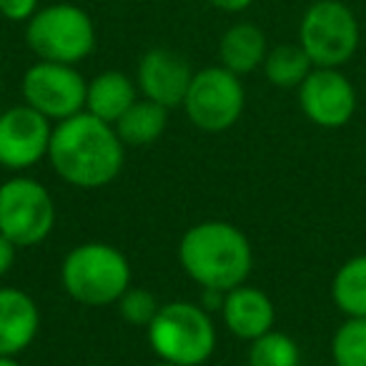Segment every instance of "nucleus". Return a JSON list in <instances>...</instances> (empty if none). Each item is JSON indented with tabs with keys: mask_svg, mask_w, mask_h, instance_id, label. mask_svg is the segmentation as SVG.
<instances>
[{
	"mask_svg": "<svg viewBox=\"0 0 366 366\" xmlns=\"http://www.w3.org/2000/svg\"><path fill=\"white\" fill-rule=\"evenodd\" d=\"M48 161L68 186L93 191L118 178L126 146L111 123L83 111L53 126Z\"/></svg>",
	"mask_w": 366,
	"mask_h": 366,
	"instance_id": "obj_1",
	"label": "nucleus"
},
{
	"mask_svg": "<svg viewBox=\"0 0 366 366\" xmlns=\"http://www.w3.org/2000/svg\"><path fill=\"white\" fill-rule=\"evenodd\" d=\"M178 261L201 289L231 291L246 284L254 266L251 241L229 221H201L181 236Z\"/></svg>",
	"mask_w": 366,
	"mask_h": 366,
	"instance_id": "obj_2",
	"label": "nucleus"
},
{
	"mask_svg": "<svg viewBox=\"0 0 366 366\" xmlns=\"http://www.w3.org/2000/svg\"><path fill=\"white\" fill-rule=\"evenodd\" d=\"M148 346L158 361L178 366H201L216 351V324L211 314L196 301L161 304L146 329Z\"/></svg>",
	"mask_w": 366,
	"mask_h": 366,
	"instance_id": "obj_3",
	"label": "nucleus"
},
{
	"mask_svg": "<svg viewBox=\"0 0 366 366\" xmlns=\"http://www.w3.org/2000/svg\"><path fill=\"white\" fill-rule=\"evenodd\" d=\"M61 284L83 306L118 304L131 286V264L121 249L103 241L73 246L61 266Z\"/></svg>",
	"mask_w": 366,
	"mask_h": 366,
	"instance_id": "obj_4",
	"label": "nucleus"
},
{
	"mask_svg": "<svg viewBox=\"0 0 366 366\" xmlns=\"http://www.w3.org/2000/svg\"><path fill=\"white\" fill-rule=\"evenodd\" d=\"M26 43L38 61L78 66L96 48V26L83 8L56 3L38 8L26 23Z\"/></svg>",
	"mask_w": 366,
	"mask_h": 366,
	"instance_id": "obj_5",
	"label": "nucleus"
},
{
	"mask_svg": "<svg viewBox=\"0 0 366 366\" xmlns=\"http://www.w3.org/2000/svg\"><path fill=\"white\" fill-rule=\"evenodd\" d=\"M359 41V21L341 0H316L301 16L299 46L314 68H341L354 58Z\"/></svg>",
	"mask_w": 366,
	"mask_h": 366,
	"instance_id": "obj_6",
	"label": "nucleus"
},
{
	"mask_svg": "<svg viewBox=\"0 0 366 366\" xmlns=\"http://www.w3.org/2000/svg\"><path fill=\"white\" fill-rule=\"evenodd\" d=\"M56 204L51 191L31 176H13L0 183V234L18 249H33L51 236Z\"/></svg>",
	"mask_w": 366,
	"mask_h": 366,
	"instance_id": "obj_7",
	"label": "nucleus"
},
{
	"mask_svg": "<svg viewBox=\"0 0 366 366\" xmlns=\"http://www.w3.org/2000/svg\"><path fill=\"white\" fill-rule=\"evenodd\" d=\"M246 106V91L241 76L224 66H209L194 73L183 111L199 131L224 133L239 123Z\"/></svg>",
	"mask_w": 366,
	"mask_h": 366,
	"instance_id": "obj_8",
	"label": "nucleus"
},
{
	"mask_svg": "<svg viewBox=\"0 0 366 366\" xmlns=\"http://www.w3.org/2000/svg\"><path fill=\"white\" fill-rule=\"evenodd\" d=\"M23 101L48 121H66L86 111L88 81L78 73L76 66L66 63L38 61L23 76Z\"/></svg>",
	"mask_w": 366,
	"mask_h": 366,
	"instance_id": "obj_9",
	"label": "nucleus"
},
{
	"mask_svg": "<svg viewBox=\"0 0 366 366\" xmlns=\"http://www.w3.org/2000/svg\"><path fill=\"white\" fill-rule=\"evenodd\" d=\"M53 126L28 103L0 113V166L26 171L48 158Z\"/></svg>",
	"mask_w": 366,
	"mask_h": 366,
	"instance_id": "obj_10",
	"label": "nucleus"
},
{
	"mask_svg": "<svg viewBox=\"0 0 366 366\" xmlns=\"http://www.w3.org/2000/svg\"><path fill=\"white\" fill-rule=\"evenodd\" d=\"M301 113L319 128H344L356 113V88L339 68H314L299 88Z\"/></svg>",
	"mask_w": 366,
	"mask_h": 366,
	"instance_id": "obj_11",
	"label": "nucleus"
},
{
	"mask_svg": "<svg viewBox=\"0 0 366 366\" xmlns=\"http://www.w3.org/2000/svg\"><path fill=\"white\" fill-rule=\"evenodd\" d=\"M194 68L171 48H151L138 61L136 86L143 98L161 103L163 108L183 106V98L194 81Z\"/></svg>",
	"mask_w": 366,
	"mask_h": 366,
	"instance_id": "obj_12",
	"label": "nucleus"
},
{
	"mask_svg": "<svg viewBox=\"0 0 366 366\" xmlns=\"http://www.w3.org/2000/svg\"><path fill=\"white\" fill-rule=\"evenodd\" d=\"M221 319H224V326L236 339L254 341L274 329L276 306L266 291L241 284L236 289L226 291L224 306H221Z\"/></svg>",
	"mask_w": 366,
	"mask_h": 366,
	"instance_id": "obj_13",
	"label": "nucleus"
},
{
	"mask_svg": "<svg viewBox=\"0 0 366 366\" xmlns=\"http://www.w3.org/2000/svg\"><path fill=\"white\" fill-rule=\"evenodd\" d=\"M41 331V309L23 289H0V356H18Z\"/></svg>",
	"mask_w": 366,
	"mask_h": 366,
	"instance_id": "obj_14",
	"label": "nucleus"
},
{
	"mask_svg": "<svg viewBox=\"0 0 366 366\" xmlns=\"http://www.w3.org/2000/svg\"><path fill=\"white\" fill-rule=\"evenodd\" d=\"M138 101V86L121 71H103L88 81L86 111L116 126V121Z\"/></svg>",
	"mask_w": 366,
	"mask_h": 366,
	"instance_id": "obj_15",
	"label": "nucleus"
},
{
	"mask_svg": "<svg viewBox=\"0 0 366 366\" xmlns=\"http://www.w3.org/2000/svg\"><path fill=\"white\" fill-rule=\"evenodd\" d=\"M269 43L259 26L254 23H236L224 33L219 43L221 66L229 68L236 76H249L256 68L264 66Z\"/></svg>",
	"mask_w": 366,
	"mask_h": 366,
	"instance_id": "obj_16",
	"label": "nucleus"
},
{
	"mask_svg": "<svg viewBox=\"0 0 366 366\" xmlns=\"http://www.w3.org/2000/svg\"><path fill=\"white\" fill-rule=\"evenodd\" d=\"M168 126V108H163L161 103H153L148 98H138L126 113L116 121V133L123 141V146L141 148L151 146L153 141L166 133Z\"/></svg>",
	"mask_w": 366,
	"mask_h": 366,
	"instance_id": "obj_17",
	"label": "nucleus"
},
{
	"mask_svg": "<svg viewBox=\"0 0 366 366\" xmlns=\"http://www.w3.org/2000/svg\"><path fill=\"white\" fill-rule=\"evenodd\" d=\"M331 301L344 316H366V254L351 256L336 269Z\"/></svg>",
	"mask_w": 366,
	"mask_h": 366,
	"instance_id": "obj_18",
	"label": "nucleus"
},
{
	"mask_svg": "<svg viewBox=\"0 0 366 366\" xmlns=\"http://www.w3.org/2000/svg\"><path fill=\"white\" fill-rule=\"evenodd\" d=\"M261 68H264V76L271 86L299 88L306 81V76L314 71V63L299 43H281L276 48H269Z\"/></svg>",
	"mask_w": 366,
	"mask_h": 366,
	"instance_id": "obj_19",
	"label": "nucleus"
},
{
	"mask_svg": "<svg viewBox=\"0 0 366 366\" xmlns=\"http://www.w3.org/2000/svg\"><path fill=\"white\" fill-rule=\"evenodd\" d=\"M249 366H299L301 349L289 334L271 329L269 334L249 341Z\"/></svg>",
	"mask_w": 366,
	"mask_h": 366,
	"instance_id": "obj_20",
	"label": "nucleus"
},
{
	"mask_svg": "<svg viewBox=\"0 0 366 366\" xmlns=\"http://www.w3.org/2000/svg\"><path fill=\"white\" fill-rule=\"evenodd\" d=\"M334 366H366V316H346L331 336Z\"/></svg>",
	"mask_w": 366,
	"mask_h": 366,
	"instance_id": "obj_21",
	"label": "nucleus"
},
{
	"mask_svg": "<svg viewBox=\"0 0 366 366\" xmlns=\"http://www.w3.org/2000/svg\"><path fill=\"white\" fill-rule=\"evenodd\" d=\"M158 309H161L158 299L148 289H141V286H128L126 294L118 299V311H121L123 321H128L131 326L148 329V324L158 314Z\"/></svg>",
	"mask_w": 366,
	"mask_h": 366,
	"instance_id": "obj_22",
	"label": "nucleus"
},
{
	"mask_svg": "<svg viewBox=\"0 0 366 366\" xmlns=\"http://www.w3.org/2000/svg\"><path fill=\"white\" fill-rule=\"evenodd\" d=\"M38 13V0H0V16L11 23H28Z\"/></svg>",
	"mask_w": 366,
	"mask_h": 366,
	"instance_id": "obj_23",
	"label": "nucleus"
},
{
	"mask_svg": "<svg viewBox=\"0 0 366 366\" xmlns=\"http://www.w3.org/2000/svg\"><path fill=\"white\" fill-rule=\"evenodd\" d=\"M18 246L13 244L8 236L0 234V279L6 274H11V269L16 266V259H18Z\"/></svg>",
	"mask_w": 366,
	"mask_h": 366,
	"instance_id": "obj_24",
	"label": "nucleus"
},
{
	"mask_svg": "<svg viewBox=\"0 0 366 366\" xmlns=\"http://www.w3.org/2000/svg\"><path fill=\"white\" fill-rule=\"evenodd\" d=\"M209 3L224 13H241V11H246L254 0H209Z\"/></svg>",
	"mask_w": 366,
	"mask_h": 366,
	"instance_id": "obj_25",
	"label": "nucleus"
},
{
	"mask_svg": "<svg viewBox=\"0 0 366 366\" xmlns=\"http://www.w3.org/2000/svg\"><path fill=\"white\" fill-rule=\"evenodd\" d=\"M0 366H23L16 356H0Z\"/></svg>",
	"mask_w": 366,
	"mask_h": 366,
	"instance_id": "obj_26",
	"label": "nucleus"
},
{
	"mask_svg": "<svg viewBox=\"0 0 366 366\" xmlns=\"http://www.w3.org/2000/svg\"><path fill=\"white\" fill-rule=\"evenodd\" d=\"M156 366H178V364H166V361H158Z\"/></svg>",
	"mask_w": 366,
	"mask_h": 366,
	"instance_id": "obj_27",
	"label": "nucleus"
},
{
	"mask_svg": "<svg viewBox=\"0 0 366 366\" xmlns=\"http://www.w3.org/2000/svg\"><path fill=\"white\" fill-rule=\"evenodd\" d=\"M83 366H103V364H83Z\"/></svg>",
	"mask_w": 366,
	"mask_h": 366,
	"instance_id": "obj_28",
	"label": "nucleus"
}]
</instances>
